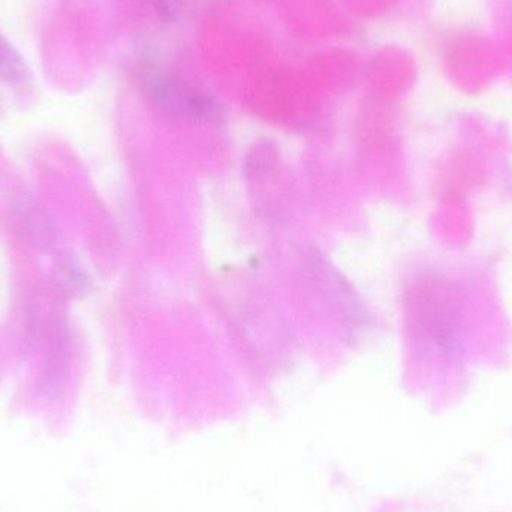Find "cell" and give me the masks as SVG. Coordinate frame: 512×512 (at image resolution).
Here are the masks:
<instances>
[{"instance_id": "cell-1", "label": "cell", "mask_w": 512, "mask_h": 512, "mask_svg": "<svg viewBox=\"0 0 512 512\" xmlns=\"http://www.w3.org/2000/svg\"><path fill=\"white\" fill-rule=\"evenodd\" d=\"M408 309L415 336L426 352L448 364L463 357L465 301L453 280L424 274L409 291Z\"/></svg>"}, {"instance_id": "cell-2", "label": "cell", "mask_w": 512, "mask_h": 512, "mask_svg": "<svg viewBox=\"0 0 512 512\" xmlns=\"http://www.w3.org/2000/svg\"><path fill=\"white\" fill-rule=\"evenodd\" d=\"M140 90L153 110L170 119L203 123L221 119V108L209 92L158 60L147 59L141 65Z\"/></svg>"}, {"instance_id": "cell-3", "label": "cell", "mask_w": 512, "mask_h": 512, "mask_svg": "<svg viewBox=\"0 0 512 512\" xmlns=\"http://www.w3.org/2000/svg\"><path fill=\"white\" fill-rule=\"evenodd\" d=\"M53 283L63 297H81L89 288V276L71 252H59L54 259Z\"/></svg>"}, {"instance_id": "cell-4", "label": "cell", "mask_w": 512, "mask_h": 512, "mask_svg": "<svg viewBox=\"0 0 512 512\" xmlns=\"http://www.w3.org/2000/svg\"><path fill=\"white\" fill-rule=\"evenodd\" d=\"M30 72L26 60L20 53L0 36V78L9 84H26Z\"/></svg>"}, {"instance_id": "cell-5", "label": "cell", "mask_w": 512, "mask_h": 512, "mask_svg": "<svg viewBox=\"0 0 512 512\" xmlns=\"http://www.w3.org/2000/svg\"><path fill=\"white\" fill-rule=\"evenodd\" d=\"M23 209V224L26 233L39 246H50L51 240H53V228H51L50 221L33 204H27L29 210H26V206H23Z\"/></svg>"}, {"instance_id": "cell-6", "label": "cell", "mask_w": 512, "mask_h": 512, "mask_svg": "<svg viewBox=\"0 0 512 512\" xmlns=\"http://www.w3.org/2000/svg\"><path fill=\"white\" fill-rule=\"evenodd\" d=\"M198 0H150V5L159 17L167 21H177L194 9Z\"/></svg>"}]
</instances>
